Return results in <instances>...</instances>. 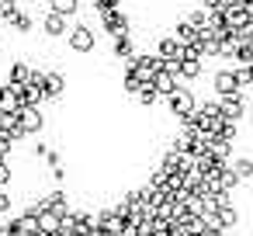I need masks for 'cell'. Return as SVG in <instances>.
<instances>
[{
  "label": "cell",
  "mask_w": 253,
  "mask_h": 236,
  "mask_svg": "<svg viewBox=\"0 0 253 236\" xmlns=\"http://www.w3.org/2000/svg\"><path fill=\"white\" fill-rule=\"evenodd\" d=\"M66 35H70V49H73V52H90V49H94V32H90L87 25H73Z\"/></svg>",
  "instance_id": "6da1fadb"
},
{
  "label": "cell",
  "mask_w": 253,
  "mask_h": 236,
  "mask_svg": "<svg viewBox=\"0 0 253 236\" xmlns=\"http://www.w3.org/2000/svg\"><path fill=\"white\" fill-rule=\"evenodd\" d=\"M167 104H170L173 115H191V111H194V97H191L187 87H177L173 94H167Z\"/></svg>",
  "instance_id": "7a4b0ae2"
},
{
  "label": "cell",
  "mask_w": 253,
  "mask_h": 236,
  "mask_svg": "<svg viewBox=\"0 0 253 236\" xmlns=\"http://www.w3.org/2000/svg\"><path fill=\"white\" fill-rule=\"evenodd\" d=\"M18 115H21V132H25V136H35V132H42L45 118H42V111H39V108H21Z\"/></svg>",
  "instance_id": "3957f363"
},
{
  "label": "cell",
  "mask_w": 253,
  "mask_h": 236,
  "mask_svg": "<svg viewBox=\"0 0 253 236\" xmlns=\"http://www.w3.org/2000/svg\"><path fill=\"white\" fill-rule=\"evenodd\" d=\"M66 28H70V18H59V14H45V25H42V32L49 35V39H63L66 35Z\"/></svg>",
  "instance_id": "277c9868"
},
{
  "label": "cell",
  "mask_w": 253,
  "mask_h": 236,
  "mask_svg": "<svg viewBox=\"0 0 253 236\" xmlns=\"http://www.w3.org/2000/svg\"><path fill=\"white\" fill-rule=\"evenodd\" d=\"M11 111H21V104H18V91L4 84L0 87V115H11Z\"/></svg>",
  "instance_id": "5b68a950"
},
{
  "label": "cell",
  "mask_w": 253,
  "mask_h": 236,
  "mask_svg": "<svg viewBox=\"0 0 253 236\" xmlns=\"http://www.w3.org/2000/svg\"><path fill=\"white\" fill-rule=\"evenodd\" d=\"M80 4H84V0H52V14H59V18H73V14L80 11Z\"/></svg>",
  "instance_id": "8992f818"
},
{
  "label": "cell",
  "mask_w": 253,
  "mask_h": 236,
  "mask_svg": "<svg viewBox=\"0 0 253 236\" xmlns=\"http://www.w3.org/2000/svg\"><path fill=\"white\" fill-rule=\"evenodd\" d=\"M236 177L243 181V177H253V160H239L236 163Z\"/></svg>",
  "instance_id": "52a82bcc"
},
{
  "label": "cell",
  "mask_w": 253,
  "mask_h": 236,
  "mask_svg": "<svg viewBox=\"0 0 253 236\" xmlns=\"http://www.w3.org/2000/svg\"><path fill=\"white\" fill-rule=\"evenodd\" d=\"M7 212H11V191L0 188V215H7Z\"/></svg>",
  "instance_id": "ba28073f"
}]
</instances>
